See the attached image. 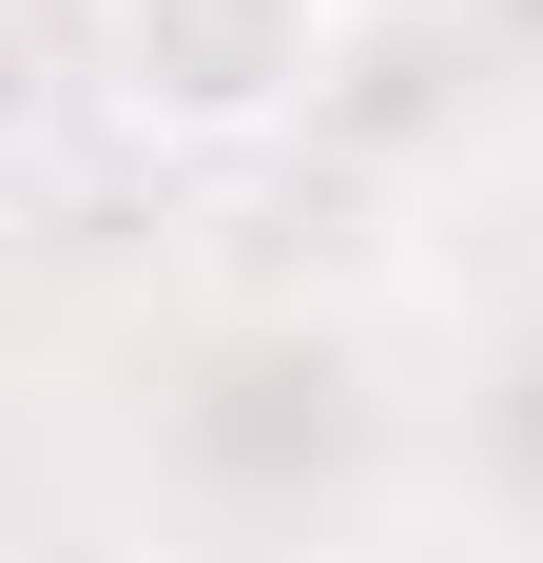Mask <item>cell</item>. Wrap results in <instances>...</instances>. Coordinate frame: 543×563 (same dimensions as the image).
Wrapping results in <instances>:
<instances>
[{
    "label": "cell",
    "instance_id": "6da1fadb",
    "mask_svg": "<svg viewBox=\"0 0 543 563\" xmlns=\"http://www.w3.org/2000/svg\"><path fill=\"white\" fill-rule=\"evenodd\" d=\"M98 58L156 136H272L330 58V0H98Z\"/></svg>",
    "mask_w": 543,
    "mask_h": 563
}]
</instances>
